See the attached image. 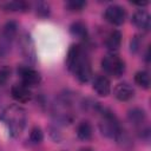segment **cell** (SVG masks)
<instances>
[{"instance_id":"cell-1","label":"cell","mask_w":151,"mask_h":151,"mask_svg":"<svg viewBox=\"0 0 151 151\" xmlns=\"http://www.w3.org/2000/svg\"><path fill=\"white\" fill-rule=\"evenodd\" d=\"M68 71L80 81L87 83L92 78V67L87 52L80 45H72L66 55Z\"/></svg>"},{"instance_id":"cell-2","label":"cell","mask_w":151,"mask_h":151,"mask_svg":"<svg viewBox=\"0 0 151 151\" xmlns=\"http://www.w3.org/2000/svg\"><path fill=\"white\" fill-rule=\"evenodd\" d=\"M0 120L6 126L11 137L17 138L21 134L26 126L27 114L24 107L18 104H11L4 107L0 112Z\"/></svg>"},{"instance_id":"cell-3","label":"cell","mask_w":151,"mask_h":151,"mask_svg":"<svg viewBox=\"0 0 151 151\" xmlns=\"http://www.w3.org/2000/svg\"><path fill=\"white\" fill-rule=\"evenodd\" d=\"M97 113H99V130L101 132L103 136H105L106 138L113 139V140H118L122 137V126L119 124L118 118L116 117V114L109 110L105 109L100 105L99 110L97 111Z\"/></svg>"},{"instance_id":"cell-4","label":"cell","mask_w":151,"mask_h":151,"mask_svg":"<svg viewBox=\"0 0 151 151\" xmlns=\"http://www.w3.org/2000/svg\"><path fill=\"white\" fill-rule=\"evenodd\" d=\"M71 104H72V99L70 98V96L67 93L63 94L57 100V103L54 104V110H53L55 120L60 122L61 124H68L73 120L74 114L72 112Z\"/></svg>"},{"instance_id":"cell-5","label":"cell","mask_w":151,"mask_h":151,"mask_svg":"<svg viewBox=\"0 0 151 151\" xmlns=\"http://www.w3.org/2000/svg\"><path fill=\"white\" fill-rule=\"evenodd\" d=\"M101 68L106 74L119 78L125 72V61L116 53H110L101 59Z\"/></svg>"},{"instance_id":"cell-6","label":"cell","mask_w":151,"mask_h":151,"mask_svg":"<svg viewBox=\"0 0 151 151\" xmlns=\"http://www.w3.org/2000/svg\"><path fill=\"white\" fill-rule=\"evenodd\" d=\"M17 34H18V24L13 20L7 21L2 28V33L0 38V58H4L8 54Z\"/></svg>"},{"instance_id":"cell-7","label":"cell","mask_w":151,"mask_h":151,"mask_svg":"<svg viewBox=\"0 0 151 151\" xmlns=\"http://www.w3.org/2000/svg\"><path fill=\"white\" fill-rule=\"evenodd\" d=\"M18 76L21 79V84L27 87H35L41 83V76L31 66H19Z\"/></svg>"},{"instance_id":"cell-8","label":"cell","mask_w":151,"mask_h":151,"mask_svg":"<svg viewBox=\"0 0 151 151\" xmlns=\"http://www.w3.org/2000/svg\"><path fill=\"white\" fill-rule=\"evenodd\" d=\"M104 18L111 25L120 26L124 24V21L126 19V11L123 6L113 4V5H110L106 7V9L104 12Z\"/></svg>"},{"instance_id":"cell-9","label":"cell","mask_w":151,"mask_h":151,"mask_svg":"<svg viewBox=\"0 0 151 151\" xmlns=\"http://www.w3.org/2000/svg\"><path fill=\"white\" fill-rule=\"evenodd\" d=\"M19 46H20L19 47L20 52H21L22 57L26 59V61L31 63V64H34L35 63V48H34L33 40H32V38L28 33H24L20 37Z\"/></svg>"},{"instance_id":"cell-10","label":"cell","mask_w":151,"mask_h":151,"mask_svg":"<svg viewBox=\"0 0 151 151\" xmlns=\"http://www.w3.org/2000/svg\"><path fill=\"white\" fill-rule=\"evenodd\" d=\"M11 96L18 103H27L32 99V91L24 84H14L11 87Z\"/></svg>"},{"instance_id":"cell-11","label":"cell","mask_w":151,"mask_h":151,"mask_svg":"<svg viewBox=\"0 0 151 151\" xmlns=\"http://www.w3.org/2000/svg\"><path fill=\"white\" fill-rule=\"evenodd\" d=\"M131 21H132V24H133L137 28H139V29H142V31H149V28H150V26H151V17H150V14H149L146 11H144V9H138V11H136V12L133 13V15H132Z\"/></svg>"},{"instance_id":"cell-12","label":"cell","mask_w":151,"mask_h":151,"mask_svg":"<svg viewBox=\"0 0 151 151\" xmlns=\"http://www.w3.org/2000/svg\"><path fill=\"white\" fill-rule=\"evenodd\" d=\"M113 96L119 101H129L134 96V90L129 83H119L113 90Z\"/></svg>"},{"instance_id":"cell-13","label":"cell","mask_w":151,"mask_h":151,"mask_svg":"<svg viewBox=\"0 0 151 151\" xmlns=\"http://www.w3.org/2000/svg\"><path fill=\"white\" fill-rule=\"evenodd\" d=\"M93 90L100 97H106L111 92V83L105 76H96L93 79Z\"/></svg>"},{"instance_id":"cell-14","label":"cell","mask_w":151,"mask_h":151,"mask_svg":"<svg viewBox=\"0 0 151 151\" xmlns=\"http://www.w3.org/2000/svg\"><path fill=\"white\" fill-rule=\"evenodd\" d=\"M127 119H129V122L133 126H136V127H138L140 130L142 126L146 122V113H145V111L143 109L133 107V109L129 110V112H127Z\"/></svg>"},{"instance_id":"cell-15","label":"cell","mask_w":151,"mask_h":151,"mask_svg":"<svg viewBox=\"0 0 151 151\" xmlns=\"http://www.w3.org/2000/svg\"><path fill=\"white\" fill-rule=\"evenodd\" d=\"M122 45V33L118 29L111 31L106 39H105V46L111 53H116Z\"/></svg>"},{"instance_id":"cell-16","label":"cell","mask_w":151,"mask_h":151,"mask_svg":"<svg viewBox=\"0 0 151 151\" xmlns=\"http://www.w3.org/2000/svg\"><path fill=\"white\" fill-rule=\"evenodd\" d=\"M77 137L80 139V140H90L91 137H92V133H93V130H92V125L90 124V122L87 120H81L78 126H77Z\"/></svg>"},{"instance_id":"cell-17","label":"cell","mask_w":151,"mask_h":151,"mask_svg":"<svg viewBox=\"0 0 151 151\" xmlns=\"http://www.w3.org/2000/svg\"><path fill=\"white\" fill-rule=\"evenodd\" d=\"M70 33L79 39H86L87 37V27L83 21H74L70 26Z\"/></svg>"},{"instance_id":"cell-18","label":"cell","mask_w":151,"mask_h":151,"mask_svg":"<svg viewBox=\"0 0 151 151\" xmlns=\"http://www.w3.org/2000/svg\"><path fill=\"white\" fill-rule=\"evenodd\" d=\"M134 81L138 86H140L142 88H150V84H151V80H150V73L145 70H142V71H138L136 74H134Z\"/></svg>"},{"instance_id":"cell-19","label":"cell","mask_w":151,"mask_h":151,"mask_svg":"<svg viewBox=\"0 0 151 151\" xmlns=\"http://www.w3.org/2000/svg\"><path fill=\"white\" fill-rule=\"evenodd\" d=\"M4 9L6 11H12V12H26L28 11L29 8V5L25 1H9V2H6L2 5Z\"/></svg>"},{"instance_id":"cell-20","label":"cell","mask_w":151,"mask_h":151,"mask_svg":"<svg viewBox=\"0 0 151 151\" xmlns=\"http://www.w3.org/2000/svg\"><path fill=\"white\" fill-rule=\"evenodd\" d=\"M44 139V133H42V130L39 127V126H34L32 130H31V133H29V142L34 145H38L42 142Z\"/></svg>"},{"instance_id":"cell-21","label":"cell","mask_w":151,"mask_h":151,"mask_svg":"<svg viewBox=\"0 0 151 151\" xmlns=\"http://www.w3.org/2000/svg\"><path fill=\"white\" fill-rule=\"evenodd\" d=\"M65 7L71 12H79L86 7V1L84 0H70L65 2Z\"/></svg>"},{"instance_id":"cell-22","label":"cell","mask_w":151,"mask_h":151,"mask_svg":"<svg viewBox=\"0 0 151 151\" xmlns=\"http://www.w3.org/2000/svg\"><path fill=\"white\" fill-rule=\"evenodd\" d=\"M11 78V68L6 65L0 66V87L4 86Z\"/></svg>"},{"instance_id":"cell-23","label":"cell","mask_w":151,"mask_h":151,"mask_svg":"<svg viewBox=\"0 0 151 151\" xmlns=\"http://www.w3.org/2000/svg\"><path fill=\"white\" fill-rule=\"evenodd\" d=\"M37 14L39 15H42V17H46L50 14V7L45 2H39L37 5Z\"/></svg>"},{"instance_id":"cell-24","label":"cell","mask_w":151,"mask_h":151,"mask_svg":"<svg viewBox=\"0 0 151 151\" xmlns=\"http://www.w3.org/2000/svg\"><path fill=\"white\" fill-rule=\"evenodd\" d=\"M142 46V39L139 35H134L131 40V51L132 52H137Z\"/></svg>"},{"instance_id":"cell-25","label":"cell","mask_w":151,"mask_h":151,"mask_svg":"<svg viewBox=\"0 0 151 151\" xmlns=\"http://www.w3.org/2000/svg\"><path fill=\"white\" fill-rule=\"evenodd\" d=\"M79 151H92V149H91V147H83V149H80Z\"/></svg>"}]
</instances>
